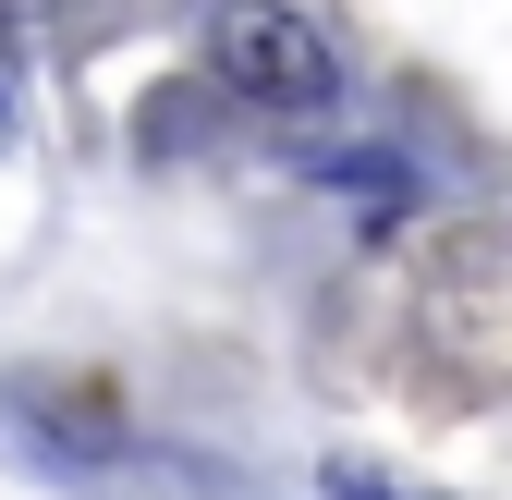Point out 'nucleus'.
I'll return each mask as SVG.
<instances>
[{"label":"nucleus","instance_id":"1","mask_svg":"<svg viewBox=\"0 0 512 500\" xmlns=\"http://www.w3.org/2000/svg\"><path fill=\"white\" fill-rule=\"evenodd\" d=\"M208 86L256 98V110H330L342 98V49L281 0H220L208 13Z\"/></svg>","mask_w":512,"mask_h":500},{"label":"nucleus","instance_id":"2","mask_svg":"<svg viewBox=\"0 0 512 500\" xmlns=\"http://www.w3.org/2000/svg\"><path fill=\"white\" fill-rule=\"evenodd\" d=\"M330 500H439V488H403L391 464H354V452H342V464H330Z\"/></svg>","mask_w":512,"mask_h":500},{"label":"nucleus","instance_id":"4","mask_svg":"<svg viewBox=\"0 0 512 500\" xmlns=\"http://www.w3.org/2000/svg\"><path fill=\"white\" fill-rule=\"evenodd\" d=\"M0 135H13V110H0Z\"/></svg>","mask_w":512,"mask_h":500},{"label":"nucleus","instance_id":"3","mask_svg":"<svg viewBox=\"0 0 512 500\" xmlns=\"http://www.w3.org/2000/svg\"><path fill=\"white\" fill-rule=\"evenodd\" d=\"M37 13H49V0H0V25H37Z\"/></svg>","mask_w":512,"mask_h":500}]
</instances>
